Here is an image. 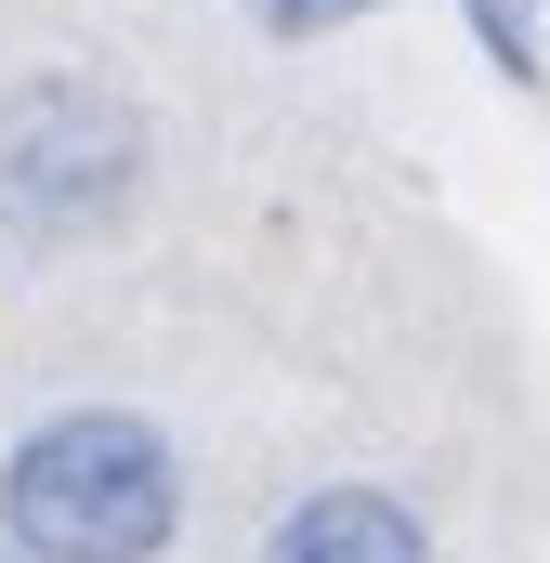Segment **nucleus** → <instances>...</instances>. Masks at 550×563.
Masks as SVG:
<instances>
[{"instance_id":"f257e3e1","label":"nucleus","mask_w":550,"mask_h":563,"mask_svg":"<svg viewBox=\"0 0 550 563\" xmlns=\"http://www.w3.org/2000/svg\"><path fill=\"white\" fill-rule=\"evenodd\" d=\"M184 538V445L144 407H40L0 445L13 563H157Z\"/></svg>"},{"instance_id":"f03ea898","label":"nucleus","mask_w":550,"mask_h":563,"mask_svg":"<svg viewBox=\"0 0 550 563\" xmlns=\"http://www.w3.org/2000/svg\"><path fill=\"white\" fill-rule=\"evenodd\" d=\"M157 184V119L92 66H26L0 79V236L79 250L119 236Z\"/></svg>"},{"instance_id":"7ed1b4c3","label":"nucleus","mask_w":550,"mask_h":563,"mask_svg":"<svg viewBox=\"0 0 550 563\" xmlns=\"http://www.w3.org/2000/svg\"><path fill=\"white\" fill-rule=\"evenodd\" d=\"M250 563H432V525H419V498L341 472V485H301V498L263 525Z\"/></svg>"},{"instance_id":"20e7f679","label":"nucleus","mask_w":550,"mask_h":563,"mask_svg":"<svg viewBox=\"0 0 550 563\" xmlns=\"http://www.w3.org/2000/svg\"><path fill=\"white\" fill-rule=\"evenodd\" d=\"M459 26L485 40V66H498L512 92H538V79H550V0H459Z\"/></svg>"},{"instance_id":"39448f33","label":"nucleus","mask_w":550,"mask_h":563,"mask_svg":"<svg viewBox=\"0 0 550 563\" xmlns=\"http://www.w3.org/2000/svg\"><path fill=\"white\" fill-rule=\"evenodd\" d=\"M275 40H328V26H367V13H394V0H250Z\"/></svg>"}]
</instances>
